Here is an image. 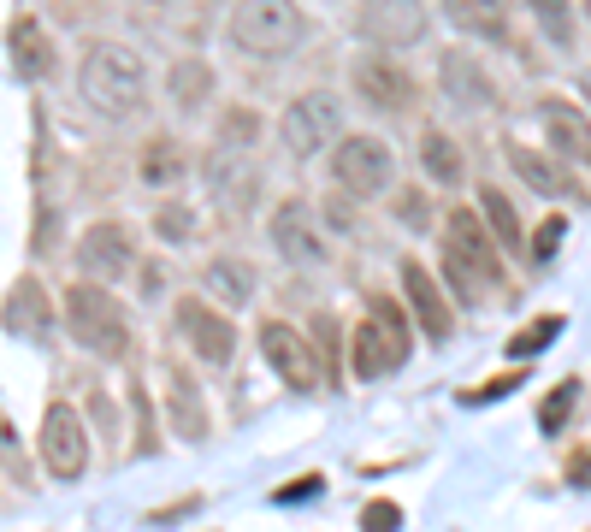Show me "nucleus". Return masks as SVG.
Returning <instances> with one entry per match:
<instances>
[{
	"mask_svg": "<svg viewBox=\"0 0 591 532\" xmlns=\"http://www.w3.org/2000/svg\"><path fill=\"white\" fill-rule=\"evenodd\" d=\"M402 361H408V320L396 314V302L373 296V314L349 337V367H355V379H385Z\"/></svg>",
	"mask_w": 591,
	"mask_h": 532,
	"instance_id": "nucleus-4",
	"label": "nucleus"
},
{
	"mask_svg": "<svg viewBox=\"0 0 591 532\" xmlns=\"http://www.w3.org/2000/svg\"><path fill=\"white\" fill-rule=\"evenodd\" d=\"M538 119H544L550 142H556L568 160L591 166V125H586V113H580V107H568V101H544V107H538Z\"/></svg>",
	"mask_w": 591,
	"mask_h": 532,
	"instance_id": "nucleus-18",
	"label": "nucleus"
},
{
	"mask_svg": "<svg viewBox=\"0 0 591 532\" xmlns=\"http://www.w3.org/2000/svg\"><path fill=\"white\" fill-rule=\"evenodd\" d=\"M337 95L326 89H308V95H296L290 107H284V119H278V136H284V148L296 154V160H308V154H320L331 136H337Z\"/></svg>",
	"mask_w": 591,
	"mask_h": 532,
	"instance_id": "nucleus-6",
	"label": "nucleus"
},
{
	"mask_svg": "<svg viewBox=\"0 0 591 532\" xmlns=\"http://www.w3.org/2000/svg\"><path fill=\"white\" fill-rule=\"evenodd\" d=\"M272 243H278V255L296 266H320V237H314V225H308V207L302 201H284L278 213H272Z\"/></svg>",
	"mask_w": 591,
	"mask_h": 532,
	"instance_id": "nucleus-16",
	"label": "nucleus"
},
{
	"mask_svg": "<svg viewBox=\"0 0 591 532\" xmlns=\"http://www.w3.org/2000/svg\"><path fill=\"white\" fill-rule=\"evenodd\" d=\"M402 296H408V308L420 314V326H426V337L432 343H444L450 337V302H444V290H438V278L426 272L420 261H402Z\"/></svg>",
	"mask_w": 591,
	"mask_h": 532,
	"instance_id": "nucleus-14",
	"label": "nucleus"
},
{
	"mask_svg": "<svg viewBox=\"0 0 591 532\" xmlns=\"http://www.w3.org/2000/svg\"><path fill=\"white\" fill-rule=\"evenodd\" d=\"M396 527H402V503H391V497H373L361 509V532H396Z\"/></svg>",
	"mask_w": 591,
	"mask_h": 532,
	"instance_id": "nucleus-34",
	"label": "nucleus"
},
{
	"mask_svg": "<svg viewBox=\"0 0 591 532\" xmlns=\"http://www.w3.org/2000/svg\"><path fill=\"white\" fill-rule=\"evenodd\" d=\"M438 77H444V95H450V101H467V107H491V101H497V89L485 83V71L473 66L467 54H444V60H438Z\"/></svg>",
	"mask_w": 591,
	"mask_h": 532,
	"instance_id": "nucleus-20",
	"label": "nucleus"
},
{
	"mask_svg": "<svg viewBox=\"0 0 591 532\" xmlns=\"http://www.w3.org/2000/svg\"><path fill=\"white\" fill-rule=\"evenodd\" d=\"M166 414H172V432L178 438H207V408H201V391L184 367L166 373Z\"/></svg>",
	"mask_w": 591,
	"mask_h": 532,
	"instance_id": "nucleus-19",
	"label": "nucleus"
},
{
	"mask_svg": "<svg viewBox=\"0 0 591 532\" xmlns=\"http://www.w3.org/2000/svg\"><path fill=\"white\" fill-rule=\"evenodd\" d=\"M320 491H326V479H320V473H302V479L278 485V491H272V503H302V497H320Z\"/></svg>",
	"mask_w": 591,
	"mask_h": 532,
	"instance_id": "nucleus-37",
	"label": "nucleus"
},
{
	"mask_svg": "<svg viewBox=\"0 0 591 532\" xmlns=\"http://www.w3.org/2000/svg\"><path fill=\"white\" fill-rule=\"evenodd\" d=\"M355 89L379 107V113H402V107H414V77L396 66V60H385V54H367V60H355Z\"/></svg>",
	"mask_w": 591,
	"mask_h": 532,
	"instance_id": "nucleus-12",
	"label": "nucleus"
},
{
	"mask_svg": "<svg viewBox=\"0 0 591 532\" xmlns=\"http://www.w3.org/2000/svg\"><path fill=\"white\" fill-rule=\"evenodd\" d=\"M509 166L521 172V178L538 190V196H556V201L586 196V190H580V178H568L556 160H544V154H538V148H526V142H509Z\"/></svg>",
	"mask_w": 591,
	"mask_h": 532,
	"instance_id": "nucleus-17",
	"label": "nucleus"
},
{
	"mask_svg": "<svg viewBox=\"0 0 591 532\" xmlns=\"http://www.w3.org/2000/svg\"><path fill=\"white\" fill-rule=\"evenodd\" d=\"M77 266H83V272H95V278H125V272L136 266L125 225H113V219L89 225V231L77 237Z\"/></svg>",
	"mask_w": 591,
	"mask_h": 532,
	"instance_id": "nucleus-13",
	"label": "nucleus"
},
{
	"mask_svg": "<svg viewBox=\"0 0 591 532\" xmlns=\"http://www.w3.org/2000/svg\"><path fill=\"white\" fill-rule=\"evenodd\" d=\"M444 266H450V284H456L467 302H479V296L503 278L497 243H491V225H485L479 213H467V207L450 213V231H444Z\"/></svg>",
	"mask_w": 591,
	"mask_h": 532,
	"instance_id": "nucleus-2",
	"label": "nucleus"
},
{
	"mask_svg": "<svg viewBox=\"0 0 591 532\" xmlns=\"http://www.w3.org/2000/svg\"><path fill=\"white\" fill-rule=\"evenodd\" d=\"M42 462L54 479H77L89 467V444H83V420L71 414V402H54L42 414Z\"/></svg>",
	"mask_w": 591,
	"mask_h": 532,
	"instance_id": "nucleus-9",
	"label": "nucleus"
},
{
	"mask_svg": "<svg viewBox=\"0 0 591 532\" xmlns=\"http://www.w3.org/2000/svg\"><path fill=\"white\" fill-rule=\"evenodd\" d=\"M326 219H331V231H355V207H349V190H337V196L326 201Z\"/></svg>",
	"mask_w": 591,
	"mask_h": 532,
	"instance_id": "nucleus-39",
	"label": "nucleus"
},
{
	"mask_svg": "<svg viewBox=\"0 0 591 532\" xmlns=\"http://www.w3.org/2000/svg\"><path fill=\"white\" fill-rule=\"evenodd\" d=\"M201 284H207L225 308H243V302L255 296V272H249L243 261H231V255H219V261L201 266Z\"/></svg>",
	"mask_w": 591,
	"mask_h": 532,
	"instance_id": "nucleus-21",
	"label": "nucleus"
},
{
	"mask_svg": "<svg viewBox=\"0 0 591 532\" xmlns=\"http://www.w3.org/2000/svg\"><path fill=\"white\" fill-rule=\"evenodd\" d=\"M521 385V367L515 373H503V379H485V385H473V391H461V408H479V402H497V397H509Z\"/></svg>",
	"mask_w": 591,
	"mask_h": 532,
	"instance_id": "nucleus-35",
	"label": "nucleus"
},
{
	"mask_svg": "<svg viewBox=\"0 0 591 532\" xmlns=\"http://www.w3.org/2000/svg\"><path fill=\"white\" fill-rule=\"evenodd\" d=\"M219 136H225V148H249V142L261 136V119H255L249 107H231L225 125H219Z\"/></svg>",
	"mask_w": 591,
	"mask_h": 532,
	"instance_id": "nucleus-32",
	"label": "nucleus"
},
{
	"mask_svg": "<svg viewBox=\"0 0 591 532\" xmlns=\"http://www.w3.org/2000/svg\"><path fill=\"white\" fill-rule=\"evenodd\" d=\"M450 18L473 36H503L509 30V0H444Z\"/></svg>",
	"mask_w": 591,
	"mask_h": 532,
	"instance_id": "nucleus-22",
	"label": "nucleus"
},
{
	"mask_svg": "<svg viewBox=\"0 0 591 532\" xmlns=\"http://www.w3.org/2000/svg\"><path fill=\"white\" fill-rule=\"evenodd\" d=\"M562 337V320L550 314V320H532V326H521V332L509 337V361H526V355H538V349H550Z\"/></svg>",
	"mask_w": 591,
	"mask_h": 532,
	"instance_id": "nucleus-31",
	"label": "nucleus"
},
{
	"mask_svg": "<svg viewBox=\"0 0 591 532\" xmlns=\"http://www.w3.org/2000/svg\"><path fill=\"white\" fill-rule=\"evenodd\" d=\"M331 178H337V190H349L355 201L379 196L391 184V148L373 142V136H343L337 154H331Z\"/></svg>",
	"mask_w": 591,
	"mask_h": 532,
	"instance_id": "nucleus-7",
	"label": "nucleus"
},
{
	"mask_svg": "<svg viewBox=\"0 0 591 532\" xmlns=\"http://www.w3.org/2000/svg\"><path fill=\"white\" fill-rule=\"evenodd\" d=\"M479 213H485V225L497 231V243H503V249H521V219H515V207H509V196H503L497 184H485V190H479Z\"/></svg>",
	"mask_w": 591,
	"mask_h": 532,
	"instance_id": "nucleus-25",
	"label": "nucleus"
},
{
	"mask_svg": "<svg viewBox=\"0 0 591 532\" xmlns=\"http://www.w3.org/2000/svg\"><path fill=\"white\" fill-rule=\"evenodd\" d=\"M77 89H83V101L101 119H131L136 107L148 101V71H142V60H136L131 48L95 42L83 54V66H77Z\"/></svg>",
	"mask_w": 591,
	"mask_h": 532,
	"instance_id": "nucleus-1",
	"label": "nucleus"
},
{
	"mask_svg": "<svg viewBox=\"0 0 591 532\" xmlns=\"http://www.w3.org/2000/svg\"><path fill=\"white\" fill-rule=\"evenodd\" d=\"M574 402H580V379H562V385L544 397V408H538V426H544V438H550V432H562V426L574 420Z\"/></svg>",
	"mask_w": 591,
	"mask_h": 532,
	"instance_id": "nucleus-30",
	"label": "nucleus"
},
{
	"mask_svg": "<svg viewBox=\"0 0 591 532\" xmlns=\"http://www.w3.org/2000/svg\"><path fill=\"white\" fill-rule=\"evenodd\" d=\"M420 160H426V172H432L438 184H461V148L444 131H426V142H420Z\"/></svg>",
	"mask_w": 591,
	"mask_h": 532,
	"instance_id": "nucleus-27",
	"label": "nucleus"
},
{
	"mask_svg": "<svg viewBox=\"0 0 591 532\" xmlns=\"http://www.w3.org/2000/svg\"><path fill=\"white\" fill-rule=\"evenodd\" d=\"M6 326H12V332H48V302H42V284H36V278L12 284V296H6Z\"/></svg>",
	"mask_w": 591,
	"mask_h": 532,
	"instance_id": "nucleus-23",
	"label": "nucleus"
},
{
	"mask_svg": "<svg viewBox=\"0 0 591 532\" xmlns=\"http://www.w3.org/2000/svg\"><path fill=\"white\" fill-rule=\"evenodd\" d=\"M568 479H574V485H586V479H591V450H574V462H568Z\"/></svg>",
	"mask_w": 591,
	"mask_h": 532,
	"instance_id": "nucleus-40",
	"label": "nucleus"
},
{
	"mask_svg": "<svg viewBox=\"0 0 591 532\" xmlns=\"http://www.w3.org/2000/svg\"><path fill=\"white\" fill-rule=\"evenodd\" d=\"M178 332L190 337V349H196L201 361H231V349H237V332H231V320L225 314H213L201 296H184L178 302Z\"/></svg>",
	"mask_w": 591,
	"mask_h": 532,
	"instance_id": "nucleus-11",
	"label": "nucleus"
},
{
	"mask_svg": "<svg viewBox=\"0 0 591 532\" xmlns=\"http://www.w3.org/2000/svg\"><path fill=\"white\" fill-rule=\"evenodd\" d=\"M586 12H591V0H586Z\"/></svg>",
	"mask_w": 591,
	"mask_h": 532,
	"instance_id": "nucleus-41",
	"label": "nucleus"
},
{
	"mask_svg": "<svg viewBox=\"0 0 591 532\" xmlns=\"http://www.w3.org/2000/svg\"><path fill=\"white\" fill-rule=\"evenodd\" d=\"M154 231H160L166 243H184V237H196V213H190V207H160V213H154Z\"/></svg>",
	"mask_w": 591,
	"mask_h": 532,
	"instance_id": "nucleus-33",
	"label": "nucleus"
},
{
	"mask_svg": "<svg viewBox=\"0 0 591 532\" xmlns=\"http://www.w3.org/2000/svg\"><path fill=\"white\" fill-rule=\"evenodd\" d=\"M361 36L379 42V48H414L426 36V6L420 0H361L355 12Z\"/></svg>",
	"mask_w": 591,
	"mask_h": 532,
	"instance_id": "nucleus-8",
	"label": "nucleus"
},
{
	"mask_svg": "<svg viewBox=\"0 0 591 532\" xmlns=\"http://www.w3.org/2000/svg\"><path fill=\"white\" fill-rule=\"evenodd\" d=\"M261 355L272 361V373L290 385V391H314L320 385V367H314V349L290 332L284 320H266L261 326Z\"/></svg>",
	"mask_w": 591,
	"mask_h": 532,
	"instance_id": "nucleus-10",
	"label": "nucleus"
},
{
	"mask_svg": "<svg viewBox=\"0 0 591 532\" xmlns=\"http://www.w3.org/2000/svg\"><path fill=\"white\" fill-rule=\"evenodd\" d=\"M6 54H12V71L18 77H54V42H48V30L36 24V18H12L6 24Z\"/></svg>",
	"mask_w": 591,
	"mask_h": 532,
	"instance_id": "nucleus-15",
	"label": "nucleus"
},
{
	"mask_svg": "<svg viewBox=\"0 0 591 532\" xmlns=\"http://www.w3.org/2000/svg\"><path fill=\"white\" fill-rule=\"evenodd\" d=\"M184 178V148L172 142V136H154L148 148H142V184H178Z\"/></svg>",
	"mask_w": 591,
	"mask_h": 532,
	"instance_id": "nucleus-24",
	"label": "nucleus"
},
{
	"mask_svg": "<svg viewBox=\"0 0 591 532\" xmlns=\"http://www.w3.org/2000/svg\"><path fill=\"white\" fill-rule=\"evenodd\" d=\"M207 184H213L219 196L231 201V207H249V196H255V178H249V166H237V160H219V154H213V166H207Z\"/></svg>",
	"mask_w": 591,
	"mask_h": 532,
	"instance_id": "nucleus-28",
	"label": "nucleus"
},
{
	"mask_svg": "<svg viewBox=\"0 0 591 532\" xmlns=\"http://www.w3.org/2000/svg\"><path fill=\"white\" fill-rule=\"evenodd\" d=\"M526 12L544 24V36L556 48H574V12H568V0H526Z\"/></svg>",
	"mask_w": 591,
	"mask_h": 532,
	"instance_id": "nucleus-29",
	"label": "nucleus"
},
{
	"mask_svg": "<svg viewBox=\"0 0 591 532\" xmlns=\"http://www.w3.org/2000/svg\"><path fill=\"white\" fill-rule=\"evenodd\" d=\"M562 231H568V225H562V219H544V231H538V237H532V255H538V261H550V255H556V249H562Z\"/></svg>",
	"mask_w": 591,
	"mask_h": 532,
	"instance_id": "nucleus-38",
	"label": "nucleus"
},
{
	"mask_svg": "<svg viewBox=\"0 0 591 532\" xmlns=\"http://www.w3.org/2000/svg\"><path fill=\"white\" fill-rule=\"evenodd\" d=\"M166 89H172V101H178V107H201V101H207V89H213V71L201 66V60H178V66L166 71Z\"/></svg>",
	"mask_w": 591,
	"mask_h": 532,
	"instance_id": "nucleus-26",
	"label": "nucleus"
},
{
	"mask_svg": "<svg viewBox=\"0 0 591 532\" xmlns=\"http://www.w3.org/2000/svg\"><path fill=\"white\" fill-rule=\"evenodd\" d=\"M66 326L83 349H95V355H107V361H119V355L131 349L125 314H119V302H113L101 284H77V290H71L66 296Z\"/></svg>",
	"mask_w": 591,
	"mask_h": 532,
	"instance_id": "nucleus-5",
	"label": "nucleus"
},
{
	"mask_svg": "<svg viewBox=\"0 0 591 532\" xmlns=\"http://www.w3.org/2000/svg\"><path fill=\"white\" fill-rule=\"evenodd\" d=\"M302 36H308V24H302L296 0H243V6L231 12V42H237L243 54H255V60L290 54Z\"/></svg>",
	"mask_w": 591,
	"mask_h": 532,
	"instance_id": "nucleus-3",
	"label": "nucleus"
},
{
	"mask_svg": "<svg viewBox=\"0 0 591 532\" xmlns=\"http://www.w3.org/2000/svg\"><path fill=\"white\" fill-rule=\"evenodd\" d=\"M396 219H402L408 231H426V225H432V213H426V196H420V190H402V196H396Z\"/></svg>",
	"mask_w": 591,
	"mask_h": 532,
	"instance_id": "nucleus-36",
	"label": "nucleus"
}]
</instances>
